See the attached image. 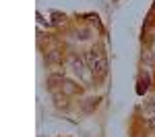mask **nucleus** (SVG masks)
<instances>
[{"label":"nucleus","instance_id":"1","mask_svg":"<svg viewBox=\"0 0 155 137\" xmlns=\"http://www.w3.org/2000/svg\"><path fill=\"white\" fill-rule=\"evenodd\" d=\"M87 60H89V64H91L93 75L97 73V77H101V75L106 73V60H104L99 54H95V50H91V52L87 54Z\"/></svg>","mask_w":155,"mask_h":137}]
</instances>
